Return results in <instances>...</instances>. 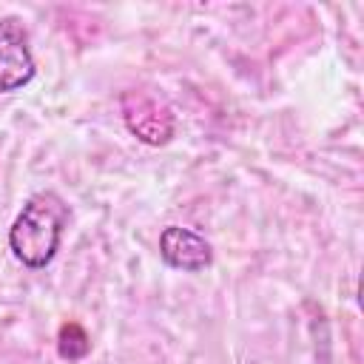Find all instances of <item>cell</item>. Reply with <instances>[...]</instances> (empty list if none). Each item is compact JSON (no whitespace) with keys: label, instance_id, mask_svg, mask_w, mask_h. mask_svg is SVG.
<instances>
[{"label":"cell","instance_id":"obj_1","mask_svg":"<svg viewBox=\"0 0 364 364\" xmlns=\"http://www.w3.org/2000/svg\"><path fill=\"white\" fill-rule=\"evenodd\" d=\"M68 222V205L51 193H34L9 230V247L26 267H46L60 250V239Z\"/></svg>","mask_w":364,"mask_h":364},{"label":"cell","instance_id":"obj_3","mask_svg":"<svg viewBox=\"0 0 364 364\" xmlns=\"http://www.w3.org/2000/svg\"><path fill=\"white\" fill-rule=\"evenodd\" d=\"M34 57L28 34L17 17L0 20V94L17 91L34 80Z\"/></svg>","mask_w":364,"mask_h":364},{"label":"cell","instance_id":"obj_5","mask_svg":"<svg viewBox=\"0 0 364 364\" xmlns=\"http://www.w3.org/2000/svg\"><path fill=\"white\" fill-rule=\"evenodd\" d=\"M91 350V338L88 333L77 324V321H65L57 333V353L65 358V361H80L85 358Z\"/></svg>","mask_w":364,"mask_h":364},{"label":"cell","instance_id":"obj_4","mask_svg":"<svg viewBox=\"0 0 364 364\" xmlns=\"http://www.w3.org/2000/svg\"><path fill=\"white\" fill-rule=\"evenodd\" d=\"M159 256L165 264H171L173 270L182 273H199L205 267H210L213 262V247L205 236H199L191 228H179V225H168L159 233Z\"/></svg>","mask_w":364,"mask_h":364},{"label":"cell","instance_id":"obj_2","mask_svg":"<svg viewBox=\"0 0 364 364\" xmlns=\"http://www.w3.org/2000/svg\"><path fill=\"white\" fill-rule=\"evenodd\" d=\"M122 119L125 128L145 145H165L176 131V119L168 102H162L148 91L122 94Z\"/></svg>","mask_w":364,"mask_h":364}]
</instances>
